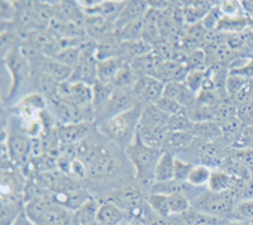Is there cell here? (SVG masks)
I'll list each match as a JSON object with an SVG mask.
<instances>
[{
    "label": "cell",
    "instance_id": "cell-1",
    "mask_svg": "<svg viewBox=\"0 0 253 225\" xmlns=\"http://www.w3.org/2000/svg\"><path fill=\"white\" fill-rule=\"evenodd\" d=\"M76 157L85 165L86 177L91 180L109 176L117 168L115 158L109 150L98 143H91L89 138L79 143Z\"/></svg>",
    "mask_w": 253,
    "mask_h": 225
},
{
    "label": "cell",
    "instance_id": "cell-2",
    "mask_svg": "<svg viewBox=\"0 0 253 225\" xmlns=\"http://www.w3.org/2000/svg\"><path fill=\"white\" fill-rule=\"evenodd\" d=\"M143 107L135 105L133 109L109 119L99 124V130L103 136L109 138L113 143L123 146L126 150L137 136Z\"/></svg>",
    "mask_w": 253,
    "mask_h": 225
},
{
    "label": "cell",
    "instance_id": "cell-3",
    "mask_svg": "<svg viewBox=\"0 0 253 225\" xmlns=\"http://www.w3.org/2000/svg\"><path fill=\"white\" fill-rule=\"evenodd\" d=\"M237 202H238V196L233 190L213 192L205 188L198 197L191 201V208L219 219L229 220L233 218Z\"/></svg>",
    "mask_w": 253,
    "mask_h": 225
},
{
    "label": "cell",
    "instance_id": "cell-4",
    "mask_svg": "<svg viewBox=\"0 0 253 225\" xmlns=\"http://www.w3.org/2000/svg\"><path fill=\"white\" fill-rule=\"evenodd\" d=\"M124 152L134 168L135 179L143 184L152 181V180L155 181V170L158 159L162 154V150L147 147L137 133L135 138L124 150Z\"/></svg>",
    "mask_w": 253,
    "mask_h": 225
},
{
    "label": "cell",
    "instance_id": "cell-5",
    "mask_svg": "<svg viewBox=\"0 0 253 225\" xmlns=\"http://www.w3.org/2000/svg\"><path fill=\"white\" fill-rule=\"evenodd\" d=\"M4 64L9 70V74L12 76V86L9 89L5 100H10L19 89L26 84L32 76V66L29 60L24 55L20 47L10 49L8 53L3 56Z\"/></svg>",
    "mask_w": 253,
    "mask_h": 225
},
{
    "label": "cell",
    "instance_id": "cell-6",
    "mask_svg": "<svg viewBox=\"0 0 253 225\" xmlns=\"http://www.w3.org/2000/svg\"><path fill=\"white\" fill-rule=\"evenodd\" d=\"M47 109L56 119L58 125L75 124V123H81V121H94L92 114L80 109L60 96H56L55 99L48 101Z\"/></svg>",
    "mask_w": 253,
    "mask_h": 225
},
{
    "label": "cell",
    "instance_id": "cell-7",
    "mask_svg": "<svg viewBox=\"0 0 253 225\" xmlns=\"http://www.w3.org/2000/svg\"><path fill=\"white\" fill-rule=\"evenodd\" d=\"M8 137H6V145H8L9 153L12 157L13 163L20 167L28 166L31 162V147L32 138L24 132L22 128L12 127L9 129Z\"/></svg>",
    "mask_w": 253,
    "mask_h": 225
},
{
    "label": "cell",
    "instance_id": "cell-8",
    "mask_svg": "<svg viewBox=\"0 0 253 225\" xmlns=\"http://www.w3.org/2000/svg\"><path fill=\"white\" fill-rule=\"evenodd\" d=\"M58 96L65 100L70 101L74 105L79 107L80 109L90 112L94 116L92 112V86H89L83 82H71V81H65L61 82L58 86Z\"/></svg>",
    "mask_w": 253,
    "mask_h": 225
},
{
    "label": "cell",
    "instance_id": "cell-9",
    "mask_svg": "<svg viewBox=\"0 0 253 225\" xmlns=\"http://www.w3.org/2000/svg\"><path fill=\"white\" fill-rule=\"evenodd\" d=\"M135 105L139 104H137V101H135L134 96L132 94V90L114 89L109 103L107 104V107L104 108L103 112L96 116L95 123H98V125L101 124L104 121L109 120V119L119 115L122 112L133 109Z\"/></svg>",
    "mask_w": 253,
    "mask_h": 225
},
{
    "label": "cell",
    "instance_id": "cell-10",
    "mask_svg": "<svg viewBox=\"0 0 253 225\" xmlns=\"http://www.w3.org/2000/svg\"><path fill=\"white\" fill-rule=\"evenodd\" d=\"M165 85L166 84L152 76H141L133 86L132 94L137 104L142 105V107L155 104L156 101L164 95Z\"/></svg>",
    "mask_w": 253,
    "mask_h": 225
},
{
    "label": "cell",
    "instance_id": "cell-11",
    "mask_svg": "<svg viewBox=\"0 0 253 225\" xmlns=\"http://www.w3.org/2000/svg\"><path fill=\"white\" fill-rule=\"evenodd\" d=\"M110 201L126 213L138 214L143 211V205L147 200H144L143 195L137 188L126 186V188L113 191Z\"/></svg>",
    "mask_w": 253,
    "mask_h": 225
},
{
    "label": "cell",
    "instance_id": "cell-12",
    "mask_svg": "<svg viewBox=\"0 0 253 225\" xmlns=\"http://www.w3.org/2000/svg\"><path fill=\"white\" fill-rule=\"evenodd\" d=\"M96 66H98V60L94 55H85L81 53V57L79 60L75 67L72 69L71 77L69 81L71 82H83L89 86L98 81V74H96Z\"/></svg>",
    "mask_w": 253,
    "mask_h": 225
},
{
    "label": "cell",
    "instance_id": "cell-13",
    "mask_svg": "<svg viewBox=\"0 0 253 225\" xmlns=\"http://www.w3.org/2000/svg\"><path fill=\"white\" fill-rule=\"evenodd\" d=\"M92 121H81L75 124L57 125L56 130L62 145H79L90 137L92 129Z\"/></svg>",
    "mask_w": 253,
    "mask_h": 225
},
{
    "label": "cell",
    "instance_id": "cell-14",
    "mask_svg": "<svg viewBox=\"0 0 253 225\" xmlns=\"http://www.w3.org/2000/svg\"><path fill=\"white\" fill-rule=\"evenodd\" d=\"M150 9L148 1H141V0H133V1H126L123 10L119 14L118 19L114 23V32L119 31L126 24L135 22V20L143 18L146 12Z\"/></svg>",
    "mask_w": 253,
    "mask_h": 225
},
{
    "label": "cell",
    "instance_id": "cell-15",
    "mask_svg": "<svg viewBox=\"0 0 253 225\" xmlns=\"http://www.w3.org/2000/svg\"><path fill=\"white\" fill-rule=\"evenodd\" d=\"M32 87L35 89V93L43 96L47 101H51L58 96V86L60 82L48 76L47 74L40 73V71H33L32 70V76L29 78Z\"/></svg>",
    "mask_w": 253,
    "mask_h": 225
},
{
    "label": "cell",
    "instance_id": "cell-16",
    "mask_svg": "<svg viewBox=\"0 0 253 225\" xmlns=\"http://www.w3.org/2000/svg\"><path fill=\"white\" fill-rule=\"evenodd\" d=\"M85 31L89 38L94 40H101L107 36L114 33V24L104 19L100 15H86Z\"/></svg>",
    "mask_w": 253,
    "mask_h": 225
},
{
    "label": "cell",
    "instance_id": "cell-17",
    "mask_svg": "<svg viewBox=\"0 0 253 225\" xmlns=\"http://www.w3.org/2000/svg\"><path fill=\"white\" fill-rule=\"evenodd\" d=\"M195 138L190 132H169L165 139L162 150L170 152L175 156V153L185 152L193 145Z\"/></svg>",
    "mask_w": 253,
    "mask_h": 225
},
{
    "label": "cell",
    "instance_id": "cell-18",
    "mask_svg": "<svg viewBox=\"0 0 253 225\" xmlns=\"http://www.w3.org/2000/svg\"><path fill=\"white\" fill-rule=\"evenodd\" d=\"M126 217V211L122 210L112 201H107L99 205L96 223L99 225H121Z\"/></svg>",
    "mask_w": 253,
    "mask_h": 225
},
{
    "label": "cell",
    "instance_id": "cell-19",
    "mask_svg": "<svg viewBox=\"0 0 253 225\" xmlns=\"http://www.w3.org/2000/svg\"><path fill=\"white\" fill-rule=\"evenodd\" d=\"M126 64V61L121 57H113L108 58V60L98 61V66H96L98 81H100L103 84L112 85L115 76L118 75L121 69Z\"/></svg>",
    "mask_w": 253,
    "mask_h": 225
},
{
    "label": "cell",
    "instance_id": "cell-20",
    "mask_svg": "<svg viewBox=\"0 0 253 225\" xmlns=\"http://www.w3.org/2000/svg\"><path fill=\"white\" fill-rule=\"evenodd\" d=\"M164 95L177 101L182 108H187L195 101L196 94L189 89L185 82H169L165 85Z\"/></svg>",
    "mask_w": 253,
    "mask_h": 225
},
{
    "label": "cell",
    "instance_id": "cell-21",
    "mask_svg": "<svg viewBox=\"0 0 253 225\" xmlns=\"http://www.w3.org/2000/svg\"><path fill=\"white\" fill-rule=\"evenodd\" d=\"M170 120V115L162 112L156 104L144 105L142 109L141 120L139 125L144 127H156V128H167Z\"/></svg>",
    "mask_w": 253,
    "mask_h": 225
},
{
    "label": "cell",
    "instance_id": "cell-22",
    "mask_svg": "<svg viewBox=\"0 0 253 225\" xmlns=\"http://www.w3.org/2000/svg\"><path fill=\"white\" fill-rule=\"evenodd\" d=\"M214 4L211 1H190L182 5V13H184L185 23L187 26L202 23L205 15L213 8Z\"/></svg>",
    "mask_w": 253,
    "mask_h": 225
},
{
    "label": "cell",
    "instance_id": "cell-23",
    "mask_svg": "<svg viewBox=\"0 0 253 225\" xmlns=\"http://www.w3.org/2000/svg\"><path fill=\"white\" fill-rule=\"evenodd\" d=\"M138 137L143 142L147 147L152 148V150H162L164 148L165 139H166L167 128H156V127H144L139 125L138 127Z\"/></svg>",
    "mask_w": 253,
    "mask_h": 225
},
{
    "label": "cell",
    "instance_id": "cell-24",
    "mask_svg": "<svg viewBox=\"0 0 253 225\" xmlns=\"http://www.w3.org/2000/svg\"><path fill=\"white\" fill-rule=\"evenodd\" d=\"M160 10L150 8L143 15V33H142V39L144 42L153 46L156 42L161 39V35L158 31V18H160Z\"/></svg>",
    "mask_w": 253,
    "mask_h": 225
},
{
    "label": "cell",
    "instance_id": "cell-25",
    "mask_svg": "<svg viewBox=\"0 0 253 225\" xmlns=\"http://www.w3.org/2000/svg\"><path fill=\"white\" fill-rule=\"evenodd\" d=\"M113 91H114V86L113 85L103 84L100 81H96L94 85H92V112H94V121L96 119V116L103 112V109L107 107V104L109 103L110 98L113 95Z\"/></svg>",
    "mask_w": 253,
    "mask_h": 225
},
{
    "label": "cell",
    "instance_id": "cell-26",
    "mask_svg": "<svg viewBox=\"0 0 253 225\" xmlns=\"http://www.w3.org/2000/svg\"><path fill=\"white\" fill-rule=\"evenodd\" d=\"M162 62H164V60H161L152 51V52L147 53V55L135 58L134 61L130 62V66L134 70L135 74L138 75V77H141V76H152L153 77Z\"/></svg>",
    "mask_w": 253,
    "mask_h": 225
},
{
    "label": "cell",
    "instance_id": "cell-27",
    "mask_svg": "<svg viewBox=\"0 0 253 225\" xmlns=\"http://www.w3.org/2000/svg\"><path fill=\"white\" fill-rule=\"evenodd\" d=\"M191 134L194 138L202 142H216L221 138V128L220 125L214 120L200 121V123H194Z\"/></svg>",
    "mask_w": 253,
    "mask_h": 225
},
{
    "label": "cell",
    "instance_id": "cell-28",
    "mask_svg": "<svg viewBox=\"0 0 253 225\" xmlns=\"http://www.w3.org/2000/svg\"><path fill=\"white\" fill-rule=\"evenodd\" d=\"M152 52V46L144 42L143 39L129 40V42H121V53L119 57L123 58L126 64H130L135 58Z\"/></svg>",
    "mask_w": 253,
    "mask_h": 225
},
{
    "label": "cell",
    "instance_id": "cell-29",
    "mask_svg": "<svg viewBox=\"0 0 253 225\" xmlns=\"http://www.w3.org/2000/svg\"><path fill=\"white\" fill-rule=\"evenodd\" d=\"M219 170L224 171L229 176H232L236 180H239V181H248L253 176L250 168L246 167L245 165H242L238 159L234 158L232 152L228 153V156L223 159Z\"/></svg>",
    "mask_w": 253,
    "mask_h": 225
},
{
    "label": "cell",
    "instance_id": "cell-30",
    "mask_svg": "<svg viewBox=\"0 0 253 225\" xmlns=\"http://www.w3.org/2000/svg\"><path fill=\"white\" fill-rule=\"evenodd\" d=\"M175 157L172 153L162 150L155 170V182H167L175 179Z\"/></svg>",
    "mask_w": 253,
    "mask_h": 225
},
{
    "label": "cell",
    "instance_id": "cell-31",
    "mask_svg": "<svg viewBox=\"0 0 253 225\" xmlns=\"http://www.w3.org/2000/svg\"><path fill=\"white\" fill-rule=\"evenodd\" d=\"M177 217H180V220L184 225H224L229 223L228 220L211 217V215H208V214L198 211L193 208Z\"/></svg>",
    "mask_w": 253,
    "mask_h": 225
},
{
    "label": "cell",
    "instance_id": "cell-32",
    "mask_svg": "<svg viewBox=\"0 0 253 225\" xmlns=\"http://www.w3.org/2000/svg\"><path fill=\"white\" fill-rule=\"evenodd\" d=\"M99 204L90 197L86 202L74 211V225H94L96 223Z\"/></svg>",
    "mask_w": 253,
    "mask_h": 225
},
{
    "label": "cell",
    "instance_id": "cell-33",
    "mask_svg": "<svg viewBox=\"0 0 253 225\" xmlns=\"http://www.w3.org/2000/svg\"><path fill=\"white\" fill-rule=\"evenodd\" d=\"M237 112L238 108L234 104L232 98H225L214 108V121H216L219 125H223L227 121L237 118Z\"/></svg>",
    "mask_w": 253,
    "mask_h": 225
},
{
    "label": "cell",
    "instance_id": "cell-34",
    "mask_svg": "<svg viewBox=\"0 0 253 225\" xmlns=\"http://www.w3.org/2000/svg\"><path fill=\"white\" fill-rule=\"evenodd\" d=\"M147 204L155 211V214L160 218H166L171 217V210H170V202H169V195H164V193H156L151 192L147 196Z\"/></svg>",
    "mask_w": 253,
    "mask_h": 225
},
{
    "label": "cell",
    "instance_id": "cell-35",
    "mask_svg": "<svg viewBox=\"0 0 253 225\" xmlns=\"http://www.w3.org/2000/svg\"><path fill=\"white\" fill-rule=\"evenodd\" d=\"M137 80H138V75H137L134 70L132 69L130 64H126L121 69L118 75L115 76L112 85L114 86V89L132 90L133 86L135 85V82H137Z\"/></svg>",
    "mask_w": 253,
    "mask_h": 225
},
{
    "label": "cell",
    "instance_id": "cell-36",
    "mask_svg": "<svg viewBox=\"0 0 253 225\" xmlns=\"http://www.w3.org/2000/svg\"><path fill=\"white\" fill-rule=\"evenodd\" d=\"M246 125L242 123L241 120H239V118L237 116V118L232 119V120L227 121V123H224L223 125H220L221 128V139L227 143L228 146H233L234 142L237 141V138L239 137V134L242 133V130H243V128H245Z\"/></svg>",
    "mask_w": 253,
    "mask_h": 225
},
{
    "label": "cell",
    "instance_id": "cell-37",
    "mask_svg": "<svg viewBox=\"0 0 253 225\" xmlns=\"http://www.w3.org/2000/svg\"><path fill=\"white\" fill-rule=\"evenodd\" d=\"M142 33H143V18L126 24V27H123L119 31H115V35L118 36L121 42L142 39Z\"/></svg>",
    "mask_w": 253,
    "mask_h": 225
},
{
    "label": "cell",
    "instance_id": "cell-38",
    "mask_svg": "<svg viewBox=\"0 0 253 225\" xmlns=\"http://www.w3.org/2000/svg\"><path fill=\"white\" fill-rule=\"evenodd\" d=\"M194 123L187 115L186 110L184 109L175 115L170 116L169 124H167V130L169 132H191Z\"/></svg>",
    "mask_w": 253,
    "mask_h": 225
},
{
    "label": "cell",
    "instance_id": "cell-39",
    "mask_svg": "<svg viewBox=\"0 0 253 225\" xmlns=\"http://www.w3.org/2000/svg\"><path fill=\"white\" fill-rule=\"evenodd\" d=\"M52 57L56 58L57 61H60L61 64L66 65V66L74 69L81 57L80 47H69V48H62L60 49L58 52H56Z\"/></svg>",
    "mask_w": 253,
    "mask_h": 225
},
{
    "label": "cell",
    "instance_id": "cell-40",
    "mask_svg": "<svg viewBox=\"0 0 253 225\" xmlns=\"http://www.w3.org/2000/svg\"><path fill=\"white\" fill-rule=\"evenodd\" d=\"M211 171L213 170H210V168L205 167V166L196 165L194 170L191 171V173H190L187 182H189L190 185L195 186V188H203L205 185L208 186V184H209Z\"/></svg>",
    "mask_w": 253,
    "mask_h": 225
},
{
    "label": "cell",
    "instance_id": "cell-41",
    "mask_svg": "<svg viewBox=\"0 0 253 225\" xmlns=\"http://www.w3.org/2000/svg\"><path fill=\"white\" fill-rule=\"evenodd\" d=\"M233 219L238 223H251L253 222V199L241 200L237 202L234 208Z\"/></svg>",
    "mask_w": 253,
    "mask_h": 225
},
{
    "label": "cell",
    "instance_id": "cell-42",
    "mask_svg": "<svg viewBox=\"0 0 253 225\" xmlns=\"http://www.w3.org/2000/svg\"><path fill=\"white\" fill-rule=\"evenodd\" d=\"M169 202H170L171 217L181 215V214L186 213L187 210L191 209V200L184 195H180V193L169 195Z\"/></svg>",
    "mask_w": 253,
    "mask_h": 225
},
{
    "label": "cell",
    "instance_id": "cell-43",
    "mask_svg": "<svg viewBox=\"0 0 253 225\" xmlns=\"http://www.w3.org/2000/svg\"><path fill=\"white\" fill-rule=\"evenodd\" d=\"M208 77L207 70H193V71H189L186 76V80H185V84L189 86V89L198 95L203 89V85H204L205 80Z\"/></svg>",
    "mask_w": 253,
    "mask_h": 225
},
{
    "label": "cell",
    "instance_id": "cell-44",
    "mask_svg": "<svg viewBox=\"0 0 253 225\" xmlns=\"http://www.w3.org/2000/svg\"><path fill=\"white\" fill-rule=\"evenodd\" d=\"M248 81H250V78L245 77V76L236 75V74L229 73L227 82H225V90H227L228 96H229V98H234V96L247 85Z\"/></svg>",
    "mask_w": 253,
    "mask_h": 225
},
{
    "label": "cell",
    "instance_id": "cell-45",
    "mask_svg": "<svg viewBox=\"0 0 253 225\" xmlns=\"http://www.w3.org/2000/svg\"><path fill=\"white\" fill-rule=\"evenodd\" d=\"M223 13H221L220 8H219V4L213 5V8L210 9L209 13L205 15L204 19L202 20V24L207 31H216L220 20L223 19Z\"/></svg>",
    "mask_w": 253,
    "mask_h": 225
},
{
    "label": "cell",
    "instance_id": "cell-46",
    "mask_svg": "<svg viewBox=\"0 0 253 225\" xmlns=\"http://www.w3.org/2000/svg\"><path fill=\"white\" fill-rule=\"evenodd\" d=\"M196 165L191 163V162H187L185 159L180 158V157H175V171H173V175H175V179L177 181H187L189 180L190 173L194 170Z\"/></svg>",
    "mask_w": 253,
    "mask_h": 225
},
{
    "label": "cell",
    "instance_id": "cell-47",
    "mask_svg": "<svg viewBox=\"0 0 253 225\" xmlns=\"http://www.w3.org/2000/svg\"><path fill=\"white\" fill-rule=\"evenodd\" d=\"M233 150H253V125H246L232 146Z\"/></svg>",
    "mask_w": 253,
    "mask_h": 225
},
{
    "label": "cell",
    "instance_id": "cell-48",
    "mask_svg": "<svg viewBox=\"0 0 253 225\" xmlns=\"http://www.w3.org/2000/svg\"><path fill=\"white\" fill-rule=\"evenodd\" d=\"M219 8H220L223 15L228 18H238L246 15L245 12H243V8H242L241 1H233V0L220 1Z\"/></svg>",
    "mask_w": 253,
    "mask_h": 225
},
{
    "label": "cell",
    "instance_id": "cell-49",
    "mask_svg": "<svg viewBox=\"0 0 253 225\" xmlns=\"http://www.w3.org/2000/svg\"><path fill=\"white\" fill-rule=\"evenodd\" d=\"M155 104L157 105L162 112H166L167 115H170V116L175 115V114H177V112H180L182 109H184L181 105L178 104L177 101H175L173 99L169 98V96L166 95H162L161 98L156 101Z\"/></svg>",
    "mask_w": 253,
    "mask_h": 225
},
{
    "label": "cell",
    "instance_id": "cell-50",
    "mask_svg": "<svg viewBox=\"0 0 253 225\" xmlns=\"http://www.w3.org/2000/svg\"><path fill=\"white\" fill-rule=\"evenodd\" d=\"M232 154L236 159H238L242 165H245L250 170L253 168V150H233Z\"/></svg>",
    "mask_w": 253,
    "mask_h": 225
},
{
    "label": "cell",
    "instance_id": "cell-51",
    "mask_svg": "<svg viewBox=\"0 0 253 225\" xmlns=\"http://www.w3.org/2000/svg\"><path fill=\"white\" fill-rule=\"evenodd\" d=\"M0 14H1V22H9L14 19L15 17V5L14 1H1L0 3Z\"/></svg>",
    "mask_w": 253,
    "mask_h": 225
},
{
    "label": "cell",
    "instance_id": "cell-52",
    "mask_svg": "<svg viewBox=\"0 0 253 225\" xmlns=\"http://www.w3.org/2000/svg\"><path fill=\"white\" fill-rule=\"evenodd\" d=\"M241 3L246 17L253 19V0H245V1H241Z\"/></svg>",
    "mask_w": 253,
    "mask_h": 225
},
{
    "label": "cell",
    "instance_id": "cell-53",
    "mask_svg": "<svg viewBox=\"0 0 253 225\" xmlns=\"http://www.w3.org/2000/svg\"><path fill=\"white\" fill-rule=\"evenodd\" d=\"M12 225H36V224L32 222L28 217H27L26 213H23V214H20L19 218H18Z\"/></svg>",
    "mask_w": 253,
    "mask_h": 225
},
{
    "label": "cell",
    "instance_id": "cell-54",
    "mask_svg": "<svg viewBox=\"0 0 253 225\" xmlns=\"http://www.w3.org/2000/svg\"><path fill=\"white\" fill-rule=\"evenodd\" d=\"M224 225H237V223H234V224L233 223H227V224H224Z\"/></svg>",
    "mask_w": 253,
    "mask_h": 225
},
{
    "label": "cell",
    "instance_id": "cell-55",
    "mask_svg": "<svg viewBox=\"0 0 253 225\" xmlns=\"http://www.w3.org/2000/svg\"><path fill=\"white\" fill-rule=\"evenodd\" d=\"M251 172H252V175H253V168H252V170H251Z\"/></svg>",
    "mask_w": 253,
    "mask_h": 225
}]
</instances>
